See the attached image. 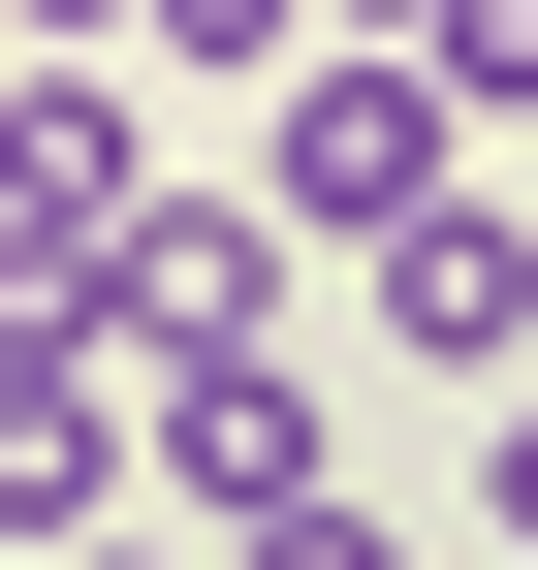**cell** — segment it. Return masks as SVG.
Returning <instances> with one entry per match:
<instances>
[{
  "mask_svg": "<svg viewBox=\"0 0 538 570\" xmlns=\"http://www.w3.org/2000/svg\"><path fill=\"white\" fill-rule=\"evenodd\" d=\"M444 159H476V127L412 96V32H317V63H286V127H253V223H286V254H349V223H412Z\"/></svg>",
  "mask_w": 538,
  "mask_h": 570,
  "instance_id": "1",
  "label": "cell"
},
{
  "mask_svg": "<svg viewBox=\"0 0 538 570\" xmlns=\"http://www.w3.org/2000/svg\"><path fill=\"white\" fill-rule=\"evenodd\" d=\"M349 317L412 348V381H538V190H476V159H444L412 223H349Z\"/></svg>",
  "mask_w": 538,
  "mask_h": 570,
  "instance_id": "2",
  "label": "cell"
},
{
  "mask_svg": "<svg viewBox=\"0 0 538 570\" xmlns=\"http://www.w3.org/2000/svg\"><path fill=\"white\" fill-rule=\"evenodd\" d=\"M96 348H127V381L286 348V223H253V190H127V223H96Z\"/></svg>",
  "mask_w": 538,
  "mask_h": 570,
  "instance_id": "3",
  "label": "cell"
},
{
  "mask_svg": "<svg viewBox=\"0 0 538 570\" xmlns=\"http://www.w3.org/2000/svg\"><path fill=\"white\" fill-rule=\"evenodd\" d=\"M127 508H190V539L317 508V381H286V348H190V381H127Z\"/></svg>",
  "mask_w": 538,
  "mask_h": 570,
  "instance_id": "4",
  "label": "cell"
},
{
  "mask_svg": "<svg viewBox=\"0 0 538 570\" xmlns=\"http://www.w3.org/2000/svg\"><path fill=\"white\" fill-rule=\"evenodd\" d=\"M127 508V348H0V570H63Z\"/></svg>",
  "mask_w": 538,
  "mask_h": 570,
  "instance_id": "5",
  "label": "cell"
},
{
  "mask_svg": "<svg viewBox=\"0 0 538 570\" xmlns=\"http://www.w3.org/2000/svg\"><path fill=\"white\" fill-rule=\"evenodd\" d=\"M412 96L444 127H538V0H412Z\"/></svg>",
  "mask_w": 538,
  "mask_h": 570,
  "instance_id": "6",
  "label": "cell"
},
{
  "mask_svg": "<svg viewBox=\"0 0 538 570\" xmlns=\"http://www.w3.org/2000/svg\"><path fill=\"white\" fill-rule=\"evenodd\" d=\"M222 570H412V539H380V508H349V475H317V508H253Z\"/></svg>",
  "mask_w": 538,
  "mask_h": 570,
  "instance_id": "7",
  "label": "cell"
},
{
  "mask_svg": "<svg viewBox=\"0 0 538 570\" xmlns=\"http://www.w3.org/2000/svg\"><path fill=\"white\" fill-rule=\"evenodd\" d=\"M476 539H507V570H538V381H507V444H476Z\"/></svg>",
  "mask_w": 538,
  "mask_h": 570,
  "instance_id": "8",
  "label": "cell"
},
{
  "mask_svg": "<svg viewBox=\"0 0 538 570\" xmlns=\"http://www.w3.org/2000/svg\"><path fill=\"white\" fill-rule=\"evenodd\" d=\"M96 32H127V0H0V63H96Z\"/></svg>",
  "mask_w": 538,
  "mask_h": 570,
  "instance_id": "9",
  "label": "cell"
},
{
  "mask_svg": "<svg viewBox=\"0 0 538 570\" xmlns=\"http://www.w3.org/2000/svg\"><path fill=\"white\" fill-rule=\"evenodd\" d=\"M63 570H222V539H159V508H96V539H63Z\"/></svg>",
  "mask_w": 538,
  "mask_h": 570,
  "instance_id": "10",
  "label": "cell"
}]
</instances>
